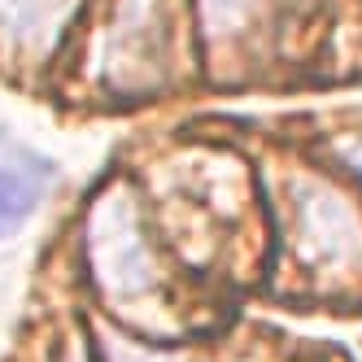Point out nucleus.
<instances>
[{
    "label": "nucleus",
    "instance_id": "f257e3e1",
    "mask_svg": "<svg viewBox=\"0 0 362 362\" xmlns=\"http://www.w3.org/2000/svg\"><path fill=\"white\" fill-rule=\"evenodd\" d=\"M88 249L100 284L114 297H140L153 288V257L144 249L136 210L122 192H110L96 205L92 227H88Z\"/></svg>",
    "mask_w": 362,
    "mask_h": 362
},
{
    "label": "nucleus",
    "instance_id": "f03ea898",
    "mask_svg": "<svg viewBox=\"0 0 362 362\" xmlns=\"http://www.w3.org/2000/svg\"><path fill=\"white\" fill-rule=\"evenodd\" d=\"M297 231H301V249L319 267H345L362 253V227L332 188L305 184L297 192Z\"/></svg>",
    "mask_w": 362,
    "mask_h": 362
},
{
    "label": "nucleus",
    "instance_id": "7ed1b4c3",
    "mask_svg": "<svg viewBox=\"0 0 362 362\" xmlns=\"http://www.w3.org/2000/svg\"><path fill=\"white\" fill-rule=\"evenodd\" d=\"M66 0H0V40L35 44L57 22Z\"/></svg>",
    "mask_w": 362,
    "mask_h": 362
},
{
    "label": "nucleus",
    "instance_id": "20e7f679",
    "mask_svg": "<svg viewBox=\"0 0 362 362\" xmlns=\"http://www.w3.org/2000/svg\"><path fill=\"white\" fill-rule=\"evenodd\" d=\"M40 197H44V188L35 184L27 170H18V166H5V162H0V240L13 236V231L35 214Z\"/></svg>",
    "mask_w": 362,
    "mask_h": 362
},
{
    "label": "nucleus",
    "instance_id": "39448f33",
    "mask_svg": "<svg viewBox=\"0 0 362 362\" xmlns=\"http://www.w3.org/2000/svg\"><path fill=\"white\" fill-rule=\"evenodd\" d=\"M249 9V0H205V13H210L214 27H231V22H240Z\"/></svg>",
    "mask_w": 362,
    "mask_h": 362
},
{
    "label": "nucleus",
    "instance_id": "423d86ee",
    "mask_svg": "<svg viewBox=\"0 0 362 362\" xmlns=\"http://www.w3.org/2000/svg\"><path fill=\"white\" fill-rule=\"evenodd\" d=\"M345 158H349V162L362 170V144H349V148H345Z\"/></svg>",
    "mask_w": 362,
    "mask_h": 362
}]
</instances>
